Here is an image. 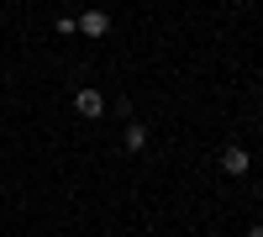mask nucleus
Segmentation results:
<instances>
[{
    "instance_id": "f257e3e1",
    "label": "nucleus",
    "mask_w": 263,
    "mask_h": 237,
    "mask_svg": "<svg viewBox=\"0 0 263 237\" xmlns=\"http://www.w3.org/2000/svg\"><path fill=\"white\" fill-rule=\"evenodd\" d=\"M74 111H79L84 121H100V116H105V95L95 90V84H79V90H74Z\"/></svg>"
},
{
    "instance_id": "f03ea898",
    "label": "nucleus",
    "mask_w": 263,
    "mask_h": 237,
    "mask_svg": "<svg viewBox=\"0 0 263 237\" xmlns=\"http://www.w3.org/2000/svg\"><path fill=\"white\" fill-rule=\"evenodd\" d=\"M248 169H253V153H248V148H227V153H221V174H232V179H242L248 174Z\"/></svg>"
},
{
    "instance_id": "7ed1b4c3",
    "label": "nucleus",
    "mask_w": 263,
    "mask_h": 237,
    "mask_svg": "<svg viewBox=\"0 0 263 237\" xmlns=\"http://www.w3.org/2000/svg\"><path fill=\"white\" fill-rule=\"evenodd\" d=\"M74 21H79L84 37H105V32H111V11H84V16H74Z\"/></svg>"
},
{
    "instance_id": "20e7f679",
    "label": "nucleus",
    "mask_w": 263,
    "mask_h": 237,
    "mask_svg": "<svg viewBox=\"0 0 263 237\" xmlns=\"http://www.w3.org/2000/svg\"><path fill=\"white\" fill-rule=\"evenodd\" d=\"M147 148V126L142 121H126V153H142Z\"/></svg>"
}]
</instances>
